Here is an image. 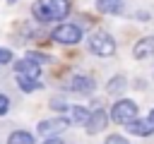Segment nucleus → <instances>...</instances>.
I'll return each instance as SVG.
<instances>
[{
    "label": "nucleus",
    "mask_w": 154,
    "mask_h": 144,
    "mask_svg": "<svg viewBox=\"0 0 154 144\" xmlns=\"http://www.w3.org/2000/svg\"><path fill=\"white\" fill-rule=\"evenodd\" d=\"M96 10L103 12V14H120L123 0H96Z\"/></svg>",
    "instance_id": "11"
},
{
    "label": "nucleus",
    "mask_w": 154,
    "mask_h": 144,
    "mask_svg": "<svg viewBox=\"0 0 154 144\" xmlns=\"http://www.w3.org/2000/svg\"><path fill=\"white\" fill-rule=\"evenodd\" d=\"M70 115H72V122H77V125H84L87 120H89V110L87 108H82V106H75V108H70Z\"/></svg>",
    "instance_id": "14"
},
{
    "label": "nucleus",
    "mask_w": 154,
    "mask_h": 144,
    "mask_svg": "<svg viewBox=\"0 0 154 144\" xmlns=\"http://www.w3.org/2000/svg\"><path fill=\"white\" fill-rule=\"evenodd\" d=\"M103 144H130L123 134H111V137H106V142Z\"/></svg>",
    "instance_id": "16"
},
{
    "label": "nucleus",
    "mask_w": 154,
    "mask_h": 144,
    "mask_svg": "<svg viewBox=\"0 0 154 144\" xmlns=\"http://www.w3.org/2000/svg\"><path fill=\"white\" fill-rule=\"evenodd\" d=\"M67 125H70V120H67V118H51V120H41V122H38V134L51 137V134H58V132L67 130Z\"/></svg>",
    "instance_id": "5"
},
{
    "label": "nucleus",
    "mask_w": 154,
    "mask_h": 144,
    "mask_svg": "<svg viewBox=\"0 0 154 144\" xmlns=\"http://www.w3.org/2000/svg\"><path fill=\"white\" fill-rule=\"evenodd\" d=\"M7 144H34V137H31L29 132H24V130H17V132L10 134Z\"/></svg>",
    "instance_id": "13"
},
{
    "label": "nucleus",
    "mask_w": 154,
    "mask_h": 144,
    "mask_svg": "<svg viewBox=\"0 0 154 144\" xmlns=\"http://www.w3.org/2000/svg\"><path fill=\"white\" fill-rule=\"evenodd\" d=\"M89 50L94 55H99V58H108V55L116 53V41L106 31H94L89 36Z\"/></svg>",
    "instance_id": "2"
},
{
    "label": "nucleus",
    "mask_w": 154,
    "mask_h": 144,
    "mask_svg": "<svg viewBox=\"0 0 154 144\" xmlns=\"http://www.w3.org/2000/svg\"><path fill=\"white\" fill-rule=\"evenodd\" d=\"M14 70H17V74L38 77V72H41V65H38V62H34V60H29V58H24V60H17V62H14Z\"/></svg>",
    "instance_id": "10"
},
{
    "label": "nucleus",
    "mask_w": 154,
    "mask_h": 144,
    "mask_svg": "<svg viewBox=\"0 0 154 144\" xmlns=\"http://www.w3.org/2000/svg\"><path fill=\"white\" fill-rule=\"evenodd\" d=\"M51 38L55 43H63V46H75L82 41V29L77 24H58L51 34Z\"/></svg>",
    "instance_id": "3"
},
{
    "label": "nucleus",
    "mask_w": 154,
    "mask_h": 144,
    "mask_svg": "<svg viewBox=\"0 0 154 144\" xmlns=\"http://www.w3.org/2000/svg\"><path fill=\"white\" fill-rule=\"evenodd\" d=\"M70 89L77 91V94H91L94 91V79L87 77V74H75L70 79Z\"/></svg>",
    "instance_id": "9"
},
{
    "label": "nucleus",
    "mask_w": 154,
    "mask_h": 144,
    "mask_svg": "<svg viewBox=\"0 0 154 144\" xmlns=\"http://www.w3.org/2000/svg\"><path fill=\"white\" fill-rule=\"evenodd\" d=\"M132 118H137V103H135V101L120 98V101L113 103V108H111V120H113V122L125 125V122H130Z\"/></svg>",
    "instance_id": "4"
},
{
    "label": "nucleus",
    "mask_w": 154,
    "mask_h": 144,
    "mask_svg": "<svg viewBox=\"0 0 154 144\" xmlns=\"http://www.w3.org/2000/svg\"><path fill=\"white\" fill-rule=\"evenodd\" d=\"M12 60V53L7 50V48H0V65H5V62H10Z\"/></svg>",
    "instance_id": "20"
},
{
    "label": "nucleus",
    "mask_w": 154,
    "mask_h": 144,
    "mask_svg": "<svg viewBox=\"0 0 154 144\" xmlns=\"http://www.w3.org/2000/svg\"><path fill=\"white\" fill-rule=\"evenodd\" d=\"M106 122H108V115H106V110L96 108V110L89 115V120L84 122V127H87V132H89V134H99V132L106 127Z\"/></svg>",
    "instance_id": "6"
},
{
    "label": "nucleus",
    "mask_w": 154,
    "mask_h": 144,
    "mask_svg": "<svg viewBox=\"0 0 154 144\" xmlns=\"http://www.w3.org/2000/svg\"><path fill=\"white\" fill-rule=\"evenodd\" d=\"M123 89H125V79H123V77H113V79L108 82V86H106L108 94H120Z\"/></svg>",
    "instance_id": "15"
},
{
    "label": "nucleus",
    "mask_w": 154,
    "mask_h": 144,
    "mask_svg": "<svg viewBox=\"0 0 154 144\" xmlns=\"http://www.w3.org/2000/svg\"><path fill=\"white\" fill-rule=\"evenodd\" d=\"M149 120H152V122H154V110H149Z\"/></svg>",
    "instance_id": "22"
},
{
    "label": "nucleus",
    "mask_w": 154,
    "mask_h": 144,
    "mask_svg": "<svg viewBox=\"0 0 154 144\" xmlns=\"http://www.w3.org/2000/svg\"><path fill=\"white\" fill-rule=\"evenodd\" d=\"M17 84H19V89H22L24 94H31V91L41 89V82H38V77H26V74H17Z\"/></svg>",
    "instance_id": "12"
},
{
    "label": "nucleus",
    "mask_w": 154,
    "mask_h": 144,
    "mask_svg": "<svg viewBox=\"0 0 154 144\" xmlns=\"http://www.w3.org/2000/svg\"><path fill=\"white\" fill-rule=\"evenodd\" d=\"M51 108L53 110H67V103L60 101V98H55V101H51Z\"/></svg>",
    "instance_id": "19"
},
{
    "label": "nucleus",
    "mask_w": 154,
    "mask_h": 144,
    "mask_svg": "<svg viewBox=\"0 0 154 144\" xmlns=\"http://www.w3.org/2000/svg\"><path fill=\"white\" fill-rule=\"evenodd\" d=\"M43 144H65V142H63L60 137H53V134H51V137H48V139H46Z\"/></svg>",
    "instance_id": "21"
},
{
    "label": "nucleus",
    "mask_w": 154,
    "mask_h": 144,
    "mask_svg": "<svg viewBox=\"0 0 154 144\" xmlns=\"http://www.w3.org/2000/svg\"><path fill=\"white\" fill-rule=\"evenodd\" d=\"M125 130L132 132V134H137V137H149V134H154V122H152L149 118H147V120L132 118L130 122H125Z\"/></svg>",
    "instance_id": "7"
},
{
    "label": "nucleus",
    "mask_w": 154,
    "mask_h": 144,
    "mask_svg": "<svg viewBox=\"0 0 154 144\" xmlns=\"http://www.w3.org/2000/svg\"><path fill=\"white\" fill-rule=\"evenodd\" d=\"M31 12L38 22H58L70 14V0H36Z\"/></svg>",
    "instance_id": "1"
},
{
    "label": "nucleus",
    "mask_w": 154,
    "mask_h": 144,
    "mask_svg": "<svg viewBox=\"0 0 154 144\" xmlns=\"http://www.w3.org/2000/svg\"><path fill=\"white\" fill-rule=\"evenodd\" d=\"M26 58L29 60H34V62H48V55H43V53H26Z\"/></svg>",
    "instance_id": "17"
},
{
    "label": "nucleus",
    "mask_w": 154,
    "mask_h": 144,
    "mask_svg": "<svg viewBox=\"0 0 154 144\" xmlns=\"http://www.w3.org/2000/svg\"><path fill=\"white\" fill-rule=\"evenodd\" d=\"M7 108H10V98H7L5 94H0V115H5Z\"/></svg>",
    "instance_id": "18"
},
{
    "label": "nucleus",
    "mask_w": 154,
    "mask_h": 144,
    "mask_svg": "<svg viewBox=\"0 0 154 144\" xmlns=\"http://www.w3.org/2000/svg\"><path fill=\"white\" fill-rule=\"evenodd\" d=\"M132 55L137 60H147V58H154V36H144L135 43L132 48Z\"/></svg>",
    "instance_id": "8"
}]
</instances>
